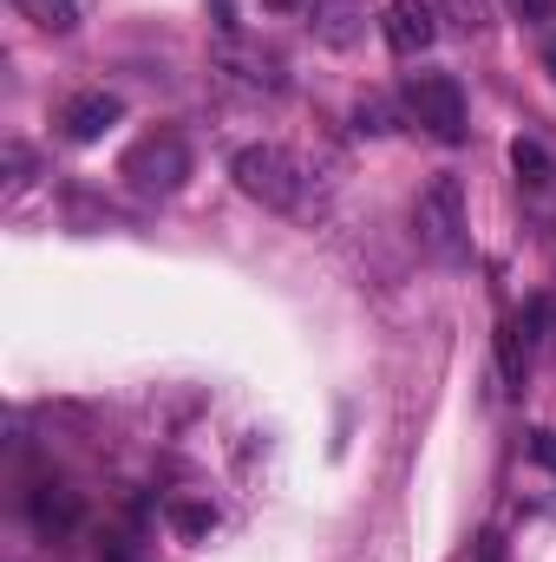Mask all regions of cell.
<instances>
[{
  "label": "cell",
  "mask_w": 556,
  "mask_h": 562,
  "mask_svg": "<svg viewBox=\"0 0 556 562\" xmlns=\"http://www.w3.org/2000/svg\"><path fill=\"white\" fill-rule=\"evenodd\" d=\"M26 510H33V524H40L46 537H59V530H73V524H79V497H73L66 484H40Z\"/></svg>",
  "instance_id": "cell-8"
},
{
  "label": "cell",
  "mask_w": 556,
  "mask_h": 562,
  "mask_svg": "<svg viewBox=\"0 0 556 562\" xmlns=\"http://www.w3.org/2000/svg\"><path fill=\"white\" fill-rule=\"evenodd\" d=\"M511 327H518L524 340H544V334L556 327V301H531V307H524V314H518Z\"/></svg>",
  "instance_id": "cell-10"
},
{
  "label": "cell",
  "mask_w": 556,
  "mask_h": 562,
  "mask_svg": "<svg viewBox=\"0 0 556 562\" xmlns=\"http://www.w3.org/2000/svg\"><path fill=\"white\" fill-rule=\"evenodd\" d=\"M119 119H125L119 92H79V99H66V105H59V132H66L73 144H99Z\"/></svg>",
  "instance_id": "cell-7"
},
{
  "label": "cell",
  "mask_w": 556,
  "mask_h": 562,
  "mask_svg": "<svg viewBox=\"0 0 556 562\" xmlns=\"http://www.w3.org/2000/svg\"><path fill=\"white\" fill-rule=\"evenodd\" d=\"M119 177H125L138 196H177L184 177H190V144H184V132H170V125L144 132V138L119 157Z\"/></svg>",
  "instance_id": "cell-3"
},
{
  "label": "cell",
  "mask_w": 556,
  "mask_h": 562,
  "mask_svg": "<svg viewBox=\"0 0 556 562\" xmlns=\"http://www.w3.org/2000/svg\"><path fill=\"white\" fill-rule=\"evenodd\" d=\"M531 451H537L544 464H556V431H531Z\"/></svg>",
  "instance_id": "cell-12"
},
{
  "label": "cell",
  "mask_w": 556,
  "mask_h": 562,
  "mask_svg": "<svg viewBox=\"0 0 556 562\" xmlns=\"http://www.w3.org/2000/svg\"><path fill=\"white\" fill-rule=\"evenodd\" d=\"M413 125H425L438 144H465V86L452 72H407L400 86Z\"/></svg>",
  "instance_id": "cell-4"
},
{
  "label": "cell",
  "mask_w": 556,
  "mask_h": 562,
  "mask_svg": "<svg viewBox=\"0 0 556 562\" xmlns=\"http://www.w3.org/2000/svg\"><path fill=\"white\" fill-rule=\"evenodd\" d=\"M413 236H419V249H425L438 269H458V262L471 256V229H465V190H458V177H432V183L419 190Z\"/></svg>",
  "instance_id": "cell-1"
},
{
  "label": "cell",
  "mask_w": 556,
  "mask_h": 562,
  "mask_svg": "<svg viewBox=\"0 0 556 562\" xmlns=\"http://www.w3.org/2000/svg\"><path fill=\"white\" fill-rule=\"evenodd\" d=\"M544 66H551V79H556V40H551V46H544Z\"/></svg>",
  "instance_id": "cell-15"
},
{
  "label": "cell",
  "mask_w": 556,
  "mask_h": 562,
  "mask_svg": "<svg viewBox=\"0 0 556 562\" xmlns=\"http://www.w3.org/2000/svg\"><path fill=\"white\" fill-rule=\"evenodd\" d=\"M13 13H26L46 33H73L79 26V0H13Z\"/></svg>",
  "instance_id": "cell-9"
},
{
  "label": "cell",
  "mask_w": 556,
  "mask_h": 562,
  "mask_svg": "<svg viewBox=\"0 0 556 562\" xmlns=\"http://www.w3.org/2000/svg\"><path fill=\"white\" fill-rule=\"evenodd\" d=\"M387 46L400 53V59H419L432 40H438V13H432V0H387Z\"/></svg>",
  "instance_id": "cell-6"
},
{
  "label": "cell",
  "mask_w": 556,
  "mask_h": 562,
  "mask_svg": "<svg viewBox=\"0 0 556 562\" xmlns=\"http://www.w3.org/2000/svg\"><path fill=\"white\" fill-rule=\"evenodd\" d=\"M478 562H504V543L498 537H478Z\"/></svg>",
  "instance_id": "cell-13"
},
{
  "label": "cell",
  "mask_w": 556,
  "mask_h": 562,
  "mask_svg": "<svg viewBox=\"0 0 556 562\" xmlns=\"http://www.w3.org/2000/svg\"><path fill=\"white\" fill-rule=\"evenodd\" d=\"M511 170H518L531 210H537V216H556V157H551V144L544 138H518L511 144Z\"/></svg>",
  "instance_id": "cell-5"
},
{
  "label": "cell",
  "mask_w": 556,
  "mask_h": 562,
  "mask_svg": "<svg viewBox=\"0 0 556 562\" xmlns=\"http://www.w3.org/2000/svg\"><path fill=\"white\" fill-rule=\"evenodd\" d=\"M177 524H184V530H190V537H197V530H210V524H216V517H210V510H197V504H184V510H177Z\"/></svg>",
  "instance_id": "cell-11"
},
{
  "label": "cell",
  "mask_w": 556,
  "mask_h": 562,
  "mask_svg": "<svg viewBox=\"0 0 556 562\" xmlns=\"http://www.w3.org/2000/svg\"><path fill=\"white\" fill-rule=\"evenodd\" d=\"M511 7H518V13H531V20H544V13H551L556 0H511Z\"/></svg>",
  "instance_id": "cell-14"
},
{
  "label": "cell",
  "mask_w": 556,
  "mask_h": 562,
  "mask_svg": "<svg viewBox=\"0 0 556 562\" xmlns=\"http://www.w3.org/2000/svg\"><path fill=\"white\" fill-rule=\"evenodd\" d=\"M230 177H236V190L249 196V203H263V210H301V190H308V177H301V164H294V150H281V144H243L236 157H230Z\"/></svg>",
  "instance_id": "cell-2"
}]
</instances>
